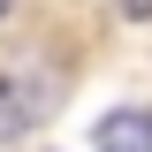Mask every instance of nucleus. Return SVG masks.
I'll list each match as a JSON object with an SVG mask.
<instances>
[{
    "label": "nucleus",
    "instance_id": "f257e3e1",
    "mask_svg": "<svg viewBox=\"0 0 152 152\" xmlns=\"http://www.w3.org/2000/svg\"><path fill=\"white\" fill-rule=\"evenodd\" d=\"M53 114V76H38V69H8L0 76V152L23 145V129H38Z\"/></svg>",
    "mask_w": 152,
    "mask_h": 152
},
{
    "label": "nucleus",
    "instance_id": "f03ea898",
    "mask_svg": "<svg viewBox=\"0 0 152 152\" xmlns=\"http://www.w3.org/2000/svg\"><path fill=\"white\" fill-rule=\"evenodd\" d=\"M99 152H152V107H114L99 114Z\"/></svg>",
    "mask_w": 152,
    "mask_h": 152
},
{
    "label": "nucleus",
    "instance_id": "7ed1b4c3",
    "mask_svg": "<svg viewBox=\"0 0 152 152\" xmlns=\"http://www.w3.org/2000/svg\"><path fill=\"white\" fill-rule=\"evenodd\" d=\"M114 8H122L129 23H152V0H114Z\"/></svg>",
    "mask_w": 152,
    "mask_h": 152
},
{
    "label": "nucleus",
    "instance_id": "20e7f679",
    "mask_svg": "<svg viewBox=\"0 0 152 152\" xmlns=\"http://www.w3.org/2000/svg\"><path fill=\"white\" fill-rule=\"evenodd\" d=\"M0 15H8V0H0Z\"/></svg>",
    "mask_w": 152,
    "mask_h": 152
}]
</instances>
